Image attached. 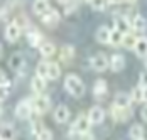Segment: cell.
<instances>
[{
  "label": "cell",
  "instance_id": "cell-1",
  "mask_svg": "<svg viewBox=\"0 0 147 140\" xmlns=\"http://www.w3.org/2000/svg\"><path fill=\"white\" fill-rule=\"evenodd\" d=\"M64 88H66V91L71 96H74V98H80V96L85 95V83L76 74H68L64 78Z\"/></svg>",
  "mask_w": 147,
  "mask_h": 140
},
{
  "label": "cell",
  "instance_id": "cell-2",
  "mask_svg": "<svg viewBox=\"0 0 147 140\" xmlns=\"http://www.w3.org/2000/svg\"><path fill=\"white\" fill-rule=\"evenodd\" d=\"M32 112H34V105H32V101H29V100H22L15 106V116L20 118V120L30 118V113Z\"/></svg>",
  "mask_w": 147,
  "mask_h": 140
},
{
  "label": "cell",
  "instance_id": "cell-3",
  "mask_svg": "<svg viewBox=\"0 0 147 140\" xmlns=\"http://www.w3.org/2000/svg\"><path fill=\"white\" fill-rule=\"evenodd\" d=\"M90 64H91L93 71H96V73H103L105 69L110 68V59L105 56L103 52H98V54H95V56L90 59Z\"/></svg>",
  "mask_w": 147,
  "mask_h": 140
},
{
  "label": "cell",
  "instance_id": "cell-4",
  "mask_svg": "<svg viewBox=\"0 0 147 140\" xmlns=\"http://www.w3.org/2000/svg\"><path fill=\"white\" fill-rule=\"evenodd\" d=\"M32 105H34V112L37 115H44L51 106V100L41 93V95H36V98L32 100Z\"/></svg>",
  "mask_w": 147,
  "mask_h": 140
},
{
  "label": "cell",
  "instance_id": "cell-5",
  "mask_svg": "<svg viewBox=\"0 0 147 140\" xmlns=\"http://www.w3.org/2000/svg\"><path fill=\"white\" fill-rule=\"evenodd\" d=\"M91 125H93V123L90 122L88 115H80V116L76 118V122L73 123V132H74V133L83 135V133L90 132V127H91Z\"/></svg>",
  "mask_w": 147,
  "mask_h": 140
},
{
  "label": "cell",
  "instance_id": "cell-6",
  "mask_svg": "<svg viewBox=\"0 0 147 140\" xmlns=\"http://www.w3.org/2000/svg\"><path fill=\"white\" fill-rule=\"evenodd\" d=\"M132 110H130V106H127V108H123V106H118L113 103V106H112V116L117 120V122H127L130 116H132Z\"/></svg>",
  "mask_w": 147,
  "mask_h": 140
},
{
  "label": "cell",
  "instance_id": "cell-7",
  "mask_svg": "<svg viewBox=\"0 0 147 140\" xmlns=\"http://www.w3.org/2000/svg\"><path fill=\"white\" fill-rule=\"evenodd\" d=\"M20 32H22V27L14 20V22H10V24L5 27V39L9 42H17L19 37H20Z\"/></svg>",
  "mask_w": 147,
  "mask_h": 140
},
{
  "label": "cell",
  "instance_id": "cell-8",
  "mask_svg": "<svg viewBox=\"0 0 147 140\" xmlns=\"http://www.w3.org/2000/svg\"><path fill=\"white\" fill-rule=\"evenodd\" d=\"M41 20H42V24H46L47 27H56L59 24V20H61V15H59L58 10L51 9V10H47L44 15H41Z\"/></svg>",
  "mask_w": 147,
  "mask_h": 140
},
{
  "label": "cell",
  "instance_id": "cell-9",
  "mask_svg": "<svg viewBox=\"0 0 147 140\" xmlns=\"http://www.w3.org/2000/svg\"><path fill=\"white\" fill-rule=\"evenodd\" d=\"M9 64H10V68L14 71H17V73H22V71L26 69V59H24V56H22L20 52L12 54L10 59H9Z\"/></svg>",
  "mask_w": 147,
  "mask_h": 140
},
{
  "label": "cell",
  "instance_id": "cell-10",
  "mask_svg": "<svg viewBox=\"0 0 147 140\" xmlns=\"http://www.w3.org/2000/svg\"><path fill=\"white\" fill-rule=\"evenodd\" d=\"M88 118H90V122H91L93 125L102 123L103 118H105V112H103V108H102V106H93V108H90Z\"/></svg>",
  "mask_w": 147,
  "mask_h": 140
},
{
  "label": "cell",
  "instance_id": "cell-11",
  "mask_svg": "<svg viewBox=\"0 0 147 140\" xmlns=\"http://www.w3.org/2000/svg\"><path fill=\"white\" fill-rule=\"evenodd\" d=\"M95 37H96V41L100 42V44H110L112 30L107 27V26H102V27H98L96 34H95Z\"/></svg>",
  "mask_w": 147,
  "mask_h": 140
},
{
  "label": "cell",
  "instance_id": "cell-12",
  "mask_svg": "<svg viewBox=\"0 0 147 140\" xmlns=\"http://www.w3.org/2000/svg\"><path fill=\"white\" fill-rule=\"evenodd\" d=\"M107 81L105 79H96L95 84H93V95H95V98H105L107 96Z\"/></svg>",
  "mask_w": 147,
  "mask_h": 140
},
{
  "label": "cell",
  "instance_id": "cell-13",
  "mask_svg": "<svg viewBox=\"0 0 147 140\" xmlns=\"http://www.w3.org/2000/svg\"><path fill=\"white\" fill-rule=\"evenodd\" d=\"M30 88H32V91H34L36 95H41L46 90V78L36 74V76L32 78V81H30Z\"/></svg>",
  "mask_w": 147,
  "mask_h": 140
},
{
  "label": "cell",
  "instance_id": "cell-14",
  "mask_svg": "<svg viewBox=\"0 0 147 140\" xmlns=\"http://www.w3.org/2000/svg\"><path fill=\"white\" fill-rule=\"evenodd\" d=\"M115 27H117L118 30H122L123 34H125V32H130V29H132V20L125 19L123 15H115Z\"/></svg>",
  "mask_w": 147,
  "mask_h": 140
},
{
  "label": "cell",
  "instance_id": "cell-15",
  "mask_svg": "<svg viewBox=\"0 0 147 140\" xmlns=\"http://www.w3.org/2000/svg\"><path fill=\"white\" fill-rule=\"evenodd\" d=\"M125 68V57L122 56V54H113V56L110 57V69L118 73V71H122Z\"/></svg>",
  "mask_w": 147,
  "mask_h": 140
},
{
  "label": "cell",
  "instance_id": "cell-16",
  "mask_svg": "<svg viewBox=\"0 0 147 140\" xmlns=\"http://www.w3.org/2000/svg\"><path fill=\"white\" fill-rule=\"evenodd\" d=\"M68 118H69V110H68V106H66V105H59L58 108L54 110V120H56L58 123H64V122H68Z\"/></svg>",
  "mask_w": 147,
  "mask_h": 140
},
{
  "label": "cell",
  "instance_id": "cell-17",
  "mask_svg": "<svg viewBox=\"0 0 147 140\" xmlns=\"http://www.w3.org/2000/svg\"><path fill=\"white\" fill-rule=\"evenodd\" d=\"M134 51L139 57H147V37H139Z\"/></svg>",
  "mask_w": 147,
  "mask_h": 140
},
{
  "label": "cell",
  "instance_id": "cell-18",
  "mask_svg": "<svg viewBox=\"0 0 147 140\" xmlns=\"http://www.w3.org/2000/svg\"><path fill=\"white\" fill-rule=\"evenodd\" d=\"M115 105L118 106H123V108H127V106H130V103H132V96L129 95V93H123V91H120L115 95V101H113Z\"/></svg>",
  "mask_w": 147,
  "mask_h": 140
},
{
  "label": "cell",
  "instance_id": "cell-19",
  "mask_svg": "<svg viewBox=\"0 0 147 140\" xmlns=\"http://www.w3.org/2000/svg\"><path fill=\"white\" fill-rule=\"evenodd\" d=\"M73 56H74V47H73V46L66 44V46H63V47L59 49V59H61V61L69 63Z\"/></svg>",
  "mask_w": 147,
  "mask_h": 140
},
{
  "label": "cell",
  "instance_id": "cell-20",
  "mask_svg": "<svg viewBox=\"0 0 147 140\" xmlns=\"http://www.w3.org/2000/svg\"><path fill=\"white\" fill-rule=\"evenodd\" d=\"M39 52H41L42 57H51L56 54V46L53 42H42L39 46Z\"/></svg>",
  "mask_w": 147,
  "mask_h": 140
},
{
  "label": "cell",
  "instance_id": "cell-21",
  "mask_svg": "<svg viewBox=\"0 0 147 140\" xmlns=\"http://www.w3.org/2000/svg\"><path fill=\"white\" fill-rule=\"evenodd\" d=\"M32 10H34L37 15H44L47 10H51V7H49L47 0H36L34 5H32Z\"/></svg>",
  "mask_w": 147,
  "mask_h": 140
},
{
  "label": "cell",
  "instance_id": "cell-22",
  "mask_svg": "<svg viewBox=\"0 0 147 140\" xmlns=\"http://www.w3.org/2000/svg\"><path fill=\"white\" fill-rule=\"evenodd\" d=\"M129 137L132 140H140L144 139V127L140 125V123H135V125L130 127V130H129Z\"/></svg>",
  "mask_w": 147,
  "mask_h": 140
},
{
  "label": "cell",
  "instance_id": "cell-23",
  "mask_svg": "<svg viewBox=\"0 0 147 140\" xmlns=\"http://www.w3.org/2000/svg\"><path fill=\"white\" fill-rule=\"evenodd\" d=\"M27 41L32 47H39L42 44V36L37 30H30V32H27Z\"/></svg>",
  "mask_w": 147,
  "mask_h": 140
},
{
  "label": "cell",
  "instance_id": "cell-24",
  "mask_svg": "<svg viewBox=\"0 0 147 140\" xmlns=\"http://www.w3.org/2000/svg\"><path fill=\"white\" fill-rule=\"evenodd\" d=\"M146 19L142 17V15H135L132 19V30L135 32H144L146 30Z\"/></svg>",
  "mask_w": 147,
  "mask_h": 140
},
{
  "label": "cell",
  "instance_id": "cell-25",
  "mask_svg": "<svg viewBox=\"0 0 147 140\" xmlns=\"http://www.w3.org/2000/svg\"><path fill=\"white\" fill-rule=\"evenodd\" d=\"M137 39H139V37H135L134 34H130V32H125V34H123L122 46H123V47H129V49H134V47H135V44H137Z\"/></svg>",
  "mask_w": 147,
  "mask_h": 140
},
{
  "label": "cell",
  "instance_id": "cell-26",
  "mask_svg": "<svg viewBox=\"0 0 147 140\" xmlns=\"http://www.w3.org/2000/svg\"><path fill=\"white\" fill-rule=\"evenodd\" d=\"M61 76V68L58 63H49V71H47V78L49 79H58Z\"/></svg>",
  "mask_w": 147,
  "mask_h": 140
},
{
  "label": "cell",
  "instance_id": "cell-27",
  "mask_svg": "<svg viewBox=\"0 0 147 140\" xmlns=\"http://www.w3.org/2000/svg\"><path fill=\"white\" fill-rule=\"evenodd\" d=\"M123 41V32L122 30H118L117 27L112 30V37H110V44L112 46H118V44H122Z\"/></svg>",
  "mask_w": 147,
  "mask_h": 140
},
{
  "label": "cell",
  "instance_id": "cell-28",
  "mask_svg": "<svg viewBox=\"0 0 147 140\" xmlns=\"http://www.w3.org/2000/svg\"><path fill=\"white\" fill-rule=\"evenodd\" d=\"M14 135H15V132H14V128L10 125H2V140H12L14 139Z\"/></svg>",
  "mask_w": 147,
  "mask_h": 140
},
{
  "label": "cell",
  "instance_id": "cell-29",
  "mask_svg": "<svg viewBox=\"0 0 147 140\" xmlns=\"http://www.w3.org/2000/svg\"><path fill=\"white\" fill-rule=\"evenodd\" d=\"M47 71H49V63L42 61V63L37 64V68H36V74H37V76H42V78L47 79Z\"/></svg>",
  "mask_w": 147,
  "mask_h": 140
},
{
  "label": "cell",
  "instance_id": "cell-30",
  "mask_svg": "<svg viewBox=\"0 0 147 140\" xmlns=\"http://www.w3.org/2000/svg\"><path fill=\"white\" fill-rule=\"evenodd\" d=\"M108 3H110V0H90V5L93 10H105Z\"/></svg>",
  "mask_w": 147,
  "mask_h": 140
},
{
  "label": "cell",
  "instance_id": "cell-31",
  "mask_svg": "<svg viewBox=\"0 0 147 140\" xmlns=\"http://www.w3.org/2000/svg\"><path fill=\"white\" fill-rule=\"evenodd\" d=\"M132 101L135 103H139V101H144V88L142 86H137V88H134L132 90Z\"/></svg>",
  "mask_w": 147,
  "mask_h": 140
},
{
  "label": "cell",
  "instance_id": "cell-32",
  "mask_svg": "<svg viewBox=\"0 0 147 140\" xmlns=\"http://www.w3.org/2000/svg\"><path fill=\"white\" fill-rule=\"evenodd\" d=\"M37 140H53V132L49 128H41V132L36 135Z\"/></svg>",
  "mask_w": 147,
  "mask_h": 140
},
{
  "label": "cell",
  "instance_id": "cell-33",
  "mask_svg": "<svg viewBox=\"0 0 147 140\" xmlns=\"http://www.w3.org/2000/svg\"><path fill=\"white\" fill-rule=\"evenodd\" d=\"M76 7H78V2H76V0H69V2L64 5V12H66V14H71Z\"/></svg>",
  "mask_w": 147,
  "mask_h": 140
},
{
  "label": "cell",
  "instance_id": "cell-34",
  "mask_svg": "<svg viewBox=\"0 0 147 140\" xmlns=\"http://www.w3.org/2000/svg\"><path fill=\"white\" fill-rule=\"evenodd\" d=\"M15 22H17V24H19V26H20V27H22V26H24V27H26V26H27V19H26V17H24V15H19V17H17V19H15Z\"/></svg>",
  "mask_w": 147,
  "mask_h": 140
},
{
  "label": "cell",
  "instance_id": "cell-35",
  "mask_svg": "<svg viewBox=\"0 0 147 140\" xmlns=\"http://www.w3.org/2000/svg\"><path fill=\"white\" fill-rule=\"evenodd\" d=\"M140 86H142V88L147 86V71H142V73H140Z\"/></svg>",
  "mask_w": 147,
  "mask_h": 140
},
{
  "label": "cell",
  "instance_id": "cell-36",
  "mask_svg": "<svg viewBox=\"0 0 147 140\" xmlns=\"http://www.w3.org/2000/svg\"><path fill=\"white\" fill-rule=\"evenodd\" d=\"M81 140H95V137H93V133H91V132H86V133H83V135H81Z\"/></svg>",
  "mask_w": 147,
  "mask_h": 140
},
{
  "label": "cell",
  "instance_id": "cell-37",
  "mask_svg": "<svg viewBox=\"0 0 147 140\" xmlns=\"http://www.w3.org/2000/svg\"><path fill=\"white\" fill-rule=\"evenodd\" d=\"M140 116H142L144 122H147V105L146 106H142V110H140Z\"/></svg>",
  "mask_w": 147,
  "mask_h": 140
},
{
  "label": "cell",
  "instance_id": "cell-38",
  "mask_svg": "<svg viewBox=\"0 0 147 140\" xmlns=\"http://www.w3.org/2000/svg\"><path fill=\"white\" fill-rule=\"evenodd\" d=\"M122 2H125V0H110V3H122Z\"/></svg>",
  "mask_w": 147,
  "mask_h": 140
},
{
  "label": "cell",
  "instance_id": "cell-39",
  "mask_svg": "<svg viewBox=\"0 0 147 140\" xmlns=\"http://www.w3.org/2000/svg\"><path fill=\"white\" fill-rule=\"evenodd\" d=\"M144 101H147V86L144 88Z\"/></svg>",
  "mask_w": 147,
  "mask_h": 140
},
{
  "label": "cell",
  "instance_id": "cell-40",
  "mask_svg": "<svg viewBox=\"0 0 147 140\" xmlns=\"http://www.w3.org/2000/svg\"><path fill=\"white\" fill-rule=\"evenodd\" d=\"M59 3H63V5H66V3H68V2H69V0H58Z\"/></svg>",
  "mask_w": 147,
  "mask_h": 140
},
{
  "label": "cell",
  "instance_id": "cell-41",
  "mask_svg": "<svg viewBox=\"0 0 147 140\" xmlns=\"http://www.w3.org/2000/svg\"><path fill=\"white\" fill-rule=\"evenodd\" d=\"M125 2H129V3H135L137 0H125Z\"/></svg>",
  "mask_w": 147,
  "mask_h": 140
},
{
  "label": "cell",
  "instance_id": "cell-42",
  "mask_svg": "<svg viewBox=\"0 0 147 140\" xmlns=\"http://www.w3.org/2000/svg\"><path fill=\"white\" fill-rule=\"evenodd\" d=\"M146 68H147V57H146Z\"/></svg>",
  "mask_w": 147,
  "mask_h": 140
},
{
  "label": "cell",
  "instance_id": "cell-43",
  "mask_svg": "<svg viewBox=\"0 0 147 140\" xmlns=\"http://www.w3.org/2000/svg\"><path fill=\"white\" fill-rule=\"evenodd\" d=\"M140 140H146V139H140Z\"/></svg>",
  "mask_w": 147,
  "mask_h": 140
}]
</instances>
